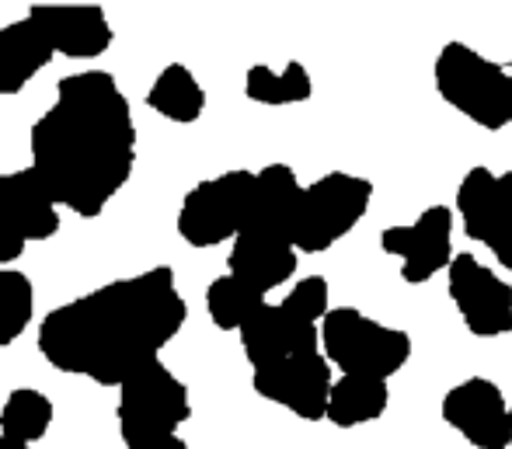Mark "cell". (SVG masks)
<instances>
[{
    "label": "cell",
    "mask_w": 512,
    "mask_h": 449,
    "mask_svg": "<svg viewBox=\"0 0 512 449\" xmlns=\"http://www.w3.org/2000/svg\"><path fill=\"white\" fill-rule=\"evenodd\" d=\"M185 321L189 303L178 293L175 272L157 265L49 310L39 324V352L60 373L119 387L136 369L161 359Z\"/></svg>",
    "instance_id": "cell-1"
},
{
    "label": "cell",
    "mask_w": 512,
    "mask_h": 449,
    "mask_svg": "<svg viewBox=\"0 0 512 449\" xmlns=\"http://www.w3.org/2000/svg\"><path fill=\"white\" fill-rule=\"evenodd\" d=\"M25 248H28V244L21 241V237L14 234L4 220H0V269H4V265H11V262H18V258L25 255Z\"/></svg>",
    "instance_id": "cell-27"
},
{
    "label": "cell",
    "mask_w": 512,
    "mask_h": 449,
    "mask_svg": "<svg viewBox=\"0 0 512 449\" xmlns=\"http://www.w3.org/2000/svg\"><path fill=\"white\" fill-rule=\"evenodd\" d=\"M432 77L446 105L474 126L495 133L512 122V63H492L464 42H446Z\"/></svg>",
    "instance_id": "cell-3"
},
{
    "label": "cell",
    "mask_w": 512,
    "mask_h": 449,
    "mask_svg": "<svg viewBox=\"0 0 512 449\" xmlns=\"http://www.w3.org/2000/svg\"><path fill=\"white\" fill-rule=\"evenodd\" d=\"M370 202L373 181L349 175V171H331V175L304 185L297 216H293V248H297V255H321V251L335 248L370 213Z\"/></svg>",
    "instance_id": "cell-5"
},
{
    "label": "cell",
    "mask_w": 512,
    "mask_h": 449,
    "mask_svg": "<svg viewBox=\"0 0 512 449\" xmlns=\"http://www.w3.org/2000/svg\"><path fill=\"white\" fill-rule=\"evenodd\" d=\"M446 289L474 338H499L512 331V286L474 255H453Z\"/></svg>",
    "instance_id": "cell-8"
},
{
    "label": "cell",
    "mask_w": 512,
    "mask_h": 449,
    "mask_svg": "<svg viewBox=\"0 0 512 449\" xmlns=\"http://www.w3.org/2000/svg\"><path fill=\"white\" fill-rule=\"evenodd\" d=\"M251 185H255V171L237 168L189 188L178 209V237L199 251L234 241L248 220Z\"/></svg>",
    "instance_id": "cell-7"
},
{
    "label": "cell",
    "mask_w": 512,
    "mask_h": 449,
    "mask_svg": "<svg viewBox=\"0 0 512 449\" xmlns=\"http://www.w3.org/2000/svg\"><path fill=\"white\" fill-rule=\"evenodd\" d=\"M53 49L28 18L0 25V94H18L53 63Z\"/></svg>",
    "instance_id": "cell-17"
},
{
    "label": "cell",
    "mask_w": 512,
    "mask_h": 449,
    "mask_svg": "<svg viewBox=\"0 0 512 449\" xmlns=\"http://www.w3.org/2000/svg\"><path fill=\"white\" fill-rule=\"evenodd\" d=\"M136 168L129 98L105 70H81L56 84V101L32 126V171L56 209L95 220Z\"/></svg>",
    "instance_id": "cell-2"
},
{
    "label": "cell",
    "mask_w": 512,
    "mask_h": 449,
    "mask_svg": "<svg viewBox=\"0 0 512 449\" xmlns=\"http://www.w3.org/2000/svg\"><path fill=\"white\" fill-rule=\"evenodd\" d=\"M331 383H335V373H331L328 359L321 352L272 362V366L251 373V387H255L258 397L293 411L304 422H324Z\"/></svg>",
    "instance_id": "cell-9"
},
{
    "label": "cell",
    "mask_w": 512,
    "mask_h": 449,
    "mask_svg": "<svg viewBox=\"0 0 512 449\" xmlns=\"http://www.w3.org/2000/svg\"><path fill=\"white\" fill-rule=\"evenodd\" d=\"M387 404H391V387H387V380H373V376H338V380L331 383L324 418H328L335 429H356V425L384 418Z\"/></svg>",
    "instance_id": "cell-18"
},
{
    "label": "cell",
    "mask_w": 512,
    "mask_h": 449,
    "mask_svg": "<svg viewBox=\"0 0 512 449\" xmlns=\"http://www.w3.org/2000/svg\"><path fill=\"white\" fill-rule=\"evenodd\" d=\"M443 422L453 432L467 439L474 449H509L512 446V425H509V404L502 397L499 383L485 376L457 383L443 397Z\"/></svg>",
    "instance_id": "cell-11"
},
{
    "label": "cell",
    "mask_w": 512,
    "mask_h": 449,
    "mask_svg": "<svg viewBox=\"0 0 512 449\" xmlns=\"http://www.w3.org/2000/svg\"><path fill=\"white\" fill-rule=\"evenodd\" d=\"M241 349L251 369H262L283 359L314 356L321 352V338H317V324L293 317L283 303L265 300L258 314L241 328Z\"/></svg>",
    "instance_id": "cell-13"
},
{
    "label": "cell",
    "mask_w": 512,
    "mask_h": 449,
    "mask_svg": "<svg viewBox=\"0 0 512 449\" xmlns=\"http://www.w3.org/2000/svg\"><path fill=\"white\" fill-rule=\"evenodd\" d=\"M300 255L293 244L276 241V237H262V234H241L230 241V258H227V275L241 279L244 286L258 289L262 296H269L276 286H286V282L297 275Z\"/></svg>",
    "instance_id": "cell-16"
},
{
    "label": "cell",
    "mask_w": 512,
    "mask_h": 449,
    "mask_svg": "<svg viewBox=\"0 0 512 449\" xmlns=\"http://www.w3.org/2000/svg\"><path fill=\"white\" fill-rule=\"evenodd\" d=\"M244 94L258 105H300L314 94V81H310L307 67L297 60H290L283 70H272L265 63H255V67L244 74Z\"/></svg>",
    "instance_id": "cell-21"
},
{
    "label": "cell",
    "mask_w": 512,
    "mask_h": 449,
    "mask_svg": "<svg viewBox=\"0 0 512 449\" xmlns=\"http://www.w3.org/2000/svg\"><path fill=\"white\" fill-rule=\"evenodd\" d=\"M495 181L499 175H492V168H471L464 175L457 188V213L464 220V234L471 241H485V227H488V213H492L495 202Z\"/></svg>",
    "instance_id": "cell-24"
},
{
    "label": "cell",
    "mask_w": 512,
    "mask_h": 449,
    "mask_svg": "<svg viewBox=\"0 0 512 449\" xmlns=\"http://www.w3.org/2000/svg\"><path fill=\"white\" fill-rule=\"evenodd\" d=\"M509 425H512V404H509Z\"/></svg>",
    "instance_id": "cell-30"
},
{
    "label": "cell",
    "mask_w": 512,
    "mask_h": 449,
    "mask_svg": "<svg viewBox=\"0 0 512 449\" xmlns=\"http://www.w3.org/2000/svg\"><path fill=\"white\" fill-rule=\"evenodd\" d=\"M265 303V296L258 289L244 286L234 275H216L206 289V310L209 321L220 331H241L251 317L258 314V307Z\"/></svg>",
    "instance_id": "cell-22"
},
{
    "label": "cell",
    "mask_w": 512,
    "mask_h": 449,
    "mask_svg": "<svg viewBox=\"0 0 512 449\" xmlns=\"http://www.w3.org/2000/svg\"><path fill=\"white\" fill-rule=\"evenodd\" d=\"M49 49L67 60H98L112 49V25L98 4H32L25 14Z\"/></svg>",
    "instance_id": "cell-12"
},
{
    "label": "cell",
    "mask_w": 512,
    "mask_h": 449,
    "mask_svg": "<svg viewBox=\"0 0 512 449\" xmlns=\"http://www.w3.org/2000/svg\"><path fill=\"white\" fill-rule=\"evenodd\" d=\"M380 248L401 258V279L408 286H422L453 258V213L446 206L422 209L408 227H387L380 234Z\"/></svg>",
    "instance_id": "cell-10"
},
{
    "label": "cell",
    "mask_w": 512,
    "mask_h": 449,
    "mask_svg": "<svg viewBox=\"0 0 512 449\" xmlns=\"http://www.w3.org/2000/svg\"><path fill=\"white\" fill-rule=\"evenodd\" d=\"M192 418V394L161 359L136 369L126 383H119V404H115V422H119L122 443L150 436H171L178 425Z\"/></svg>",
    "instance_id": "cell-6"
},
{
    "label": "cell",
    "mask_w": 512,
    "mask_h": 449,
    "mask_svg": "<svg viewBox=\"0 0 512 449\" xmlns=\"http://www.w3.org/2000/svg\"><path fill=\"white\" fill-rule=\"evenodd\" d=\"M481 244L492 251L502 269L512 272V171L499 175V181H495V202L492 213H488L485 241Z\"/></svg>",
    "instance_id": "cell-25"
},
{
    "label": "cell",
    "mask_w": 512,
    "mask_h": 449,
    "mask_svg": "<svg viewBox=\"0 0 512 449\" xmlns=\"http://www.w3.org/2000/svg\"><path fill=\"white\" fill-rule=\"evenodd\" d=\"M147 105L154 108L161 119L189 126V122H196L199 115L206 112V91L185 63H168V67L154 77V84H150Z\"/></svg>",
    "instance_id": "cell-19"
},
{
    "label": "cell",
    "mask_w": 512,
    "mask_h": 449,
    "mask_svg": "<svg viewBox=\"0 0 512 449\" xmlns=\"http://www.w3.org/2000/svg\"><path fill=\"white\" fill-rule=\"evenodd\" d=\"M321 356L342 376H373L391 380L411 359V335L391 324H380L356 307H331L317 324Z\"/></svg>",
    "instance_id": "cell-4"
},
{
    "label": "cell",
    "mask_w": 512,
    "mask_h": 449,
    "mask_svg": "<svg viewBox=\"0 0 512 449\" xmlns=\"http://www.w3.org/2000/svg\"><path fill=\"white\" fill-rule=\"evenodd\" d=\"M0 449H21V446H14V443H7L4 436H0Z\"/></svg>",
    "instance_id": "cell-29"
},
{
    "label": "cell",
    "mask_w": 512,
    "mask_h": 449,
    "mask_svg": "<svg viewBox=\"0 0 512 449\" xmlns=\"http://www.w3.org/2000/svg\"><path fill=\"white\" fill-rule=\"evenodd\" d=\"M300 192L304 185L297 181V171L290 164H265L262 171H255L248 220L241 230L293 244V216H297Z\"/></svg>",
    "instance_id": "cell-15"
},
{
    "label": "cell",
    "mask_w": 512,
    "mask_h": 449,
    "mask_svg": "<svg viewBox=\"0 0 512 449\" xmlns=\"http://www.w3.org/2000/svg\"><path fill=\"white\" fill-rule=\"evenodd\" d=\"M53 415H56L53 401L42 390L18 387L7 394L4 408H0V436L21 449H32L39 439H46Z\"/></svg>",
    "instance_id": "cell-20"
},
{
    "label": "cell",
    "mask_w": 512,
    "mask_h": 449,
    "mask_svg": "<svg viewBox=\"0 0 512 449\" xmlns=\"http://www.w3.org/2000/svg\"><path fill=\"white\" fill-rule=\"evenodd\" d=\"M283 307L290 310L293 317H300V321L321 324L324 314L331 310L328 279H324V275H307V279H300L297 286H293L290 293H286Z\"/></svg>",
    "instance_id": "cell-26"
},
{
    "label": "cell",
    "mask_w": 512,
    "mask_h": 449,
    "mask_svg": "<svg viewBox=\"0 0 512 449\" xmlns=\"http://www.w3.org/2000/svg\"><path fill=\"white\" fill-rule=\"evenodd\" d=\"M35 314V286L25 272L0 269V349L14 345L28 331Z\"/></svg>",
    "instance_id": "cell-23"
},
{
    "label": "cell",
    "mask_w": 512,
    "mask_h": 449,
    "mask_svg": "<svg viewBox=\"0 0 512 449\" xmlns=\"http://www.w3.org/2000/svg\"><path fill=\"white\" fill-rule=\"evenodd\" d=\"M126 449H192L185 443L178 432H171V436H150V439H136V443H126Z\"/></svg>",
    "instance_id": "cell-28"
},
{
    "label": "cell",
    "mask_w": 512,
    "mask_h": 449,
    "mask_svg": "<svg viewBox=\"0 0 512 449\" xmlns=\"http://www.w3.org/2000/svg\"><path fill=\"white\" fill-rule=\"evenodd\" d=\"M0 220L25 244H39L56 237L60 209H56L53 195L46 192V185H42L32 168L0 175Z\"/></svg>",
    "instance_id": "cell-14"
}]
</instances>
